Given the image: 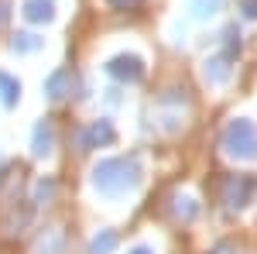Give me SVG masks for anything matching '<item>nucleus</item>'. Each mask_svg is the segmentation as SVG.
Here are the masks:
<instances>
[{
    "label": "nucleus",
    "mask_w": 257,
    "mask_h": 254,
    "mask_svg": "<svg viewBox=\"0 0 257 254\" xmlns=\"http://www.w3.org/2000/svg\"><path fill=\"white\" fill-rule=\"evenodd\" d=\"M141 179V165L138 158H106L93 168V186L106 196H120L131 186H138Z\"/></svg>",
    "instance_id": "f257e3e1"
},
{
    "label": "nucleus",
    "mask_w": 257,
    "mask_h": 254,
    "mask_svg": "<svg viewBox=\"0 0 257 254\" xmlns=\"http://www.w3.org/2000/svg\"><path fill=\"white\" fill-rule=\"evenodd\" d=\"M223 148L237 158H257V127L243 117L230 120L223 131Z\"/></svg>",
    "instance_id": "f03ea898"
},
{
    "label": "nucleus",
    "mask_w": 257,
    "mask_h": 254,
    "mask_svg": "<svg viewBox=\"0 0 257 254\" xmlns=\"http://www.w3.org/2000/svg\"><path fill=\"white\" fill-rule=\"evenodd\" d=\"M250 196H254V179H247V176H233L226 186H223V199H226V206H230V210L247 206V203H250Z\"/></svg>",
    "instance_id": "7ed1b4c3"
},
{
    "label": "nucleus",
    "mask_w": 257,
    "mask_h": 254,
    "mask_svg": "<svg viewBox=\"0 0 257 254\" xmlns=\"http://www.w3.org/2000/svg\"><path fill=\"white\" fill-rule=\"evenodd\" d=\"M106 72L113 79H120V82H138V79L144 76V62H141L138 55H117V59H110Z\"/></svg>",
    "instance_id": "20e7f679"
},
{
    "label": "nucleus",
    "mask_w": 257,
    "mask_h": 254,
    "mask_svg": "<svg viewBox=\"0 0 257 254\" xmlns=\"http://www.w3.org/2000/svg\"><path fill=\"white\" fill-rule=\"evenodd\" d=\"M113 124L110 120H93L86 131H82V137H79V144L82 148H99V144H110L113 141Z\"/></svg>",
    "instance_id": "39448f33"
},
{
    "label": "nucleus",
    "mask_w": 257,
    "mask_h": 254,
    "mask_svg": "<svg viewBox=\"0 0 257 254\" xmlns=\"http://www.w3.org/2000/svg\"><path fill=\"white\" fill-rule=\"evenodd\" d=\"M72 90H76V76H72V69H59V72H52L48 82H45V93H48L52 100H65Z\"/></svg>",
    "instance_id": "423d86ee"
},
{
    "label": "nucleus",
    "mask_w": 257,
    "mask_h": 254,
    "mask_svg": "<svg viewBox=\"0 0 257 254\" xmlns=\"http://www.w3.org/2000/svg\"><path fill=\"white\" fill-rule=\"evenodd\" d=\"M52 144H55V131H52L48 120H41L38 127H35V141H31V148H35V155H38V158H45V155H52Z\"/></svg>",
    "instance_id": "0eeeda50"
},
{
    "label": "nucleus",
    "mask_w": 257,
    "mask_h": 254,
    "mask_svg": "<svg viewBox=\"0 0 257 254\" xmlns=\"http://www.w3.org/2000/svg\"><path fill=\"white\" fill-rule=\"evenodd\" d=\"M24 18L41 24V21H52L55 18V4L52 0H24Z\"/></svg>",
    "instance_id": "6e6552de"
},
{
    "label": "nucleus",
    "mask_w": 257,
    "mask_h": 254,
    "mask_svg": "<svg viewBox=\"0 0 257 254\" xmlns=\"http://www.w3.org/2000/svg\"><path fill=\"white\" fill-rule=\"evenodd\" d=\"M0 100H4V107H14L21 100V82L7 72H0Z\"/></svg>",
    "instance_id": "1a4fd4ad"
},
{
    "label": "nucleus",
    "mask_w": 257,
    "mask_h": 254,
    "mask_svg": "<svg viewBox=\"0 0 257 254\" xmlns=\"http://www.w3.org/2000/svg\"><path fill=\"white\" fill-rule=\"evenodd\" d=\"M65 247V234L62 230H45L38 240V254H62Z\"/></svg>",
    "instance_id": "9d476101"
},
{
    "label": "nucleus",
    "mask_w": 257,
    "mask_h": 254,
    "mask_svg": "<svg viewBox=\"0 0 257 254\" xmlns=\"http://www.w3.org/2000/svg\"><path fill=\"white\" fill-rule=\"evenodd\" d=\"M206 79H209V82H226V79H230L226 59H209L206 62Z\"/></svg>",
    "instance_id": "9b49d317"
},
{
    "label": "nucleus",
    "mask_w": 257,
    "mask_h": 254,
    "mask_svg": "<svg viewBox=\"0 0 257 254\" xmlns=\"http://www.w3.org/2000/svg\"><path fill=\"white\" fill-rule=\"evenodd\" d=\"M117 247V234H99V237H93V244H89V254H110Z\"/></svg>",
    "instance_id": "f8f14e48"
},
{
    "label": "nucleus",
    "mask_w": 257,
    "mask_h": 254,
    "mask_svg": "<svg viewBox=\"0 0 257 254\" xmlns=\"http://www.w3.org/2000/svg\"><path fill=\"white\" fill-rule=\"evenodd\" d=\"M219 7H223V0H192V14L196 18H209V14H216Z\"/></svg>",
    "instance_id": "ddd939ff"
},
{
    "label": "nucleus",
    "mask_w": 257,
    "mask_h": 254,
    "mask_svg": "<svg viewBox=\"0 0 257 254\" xmlns=\"http://www.w3.org/2000/svg\"><path fill=\"white\" fill-rule=\"evenodd\" d=\"M11 48L14 52H35V48H41V38L38 35H18V38L11 41Z\"/></svg>",
    "instance_id": "4468645a"
},
{
    "label": "nucleus",
    "mask_w": 257,
    "mask_h": 254,
    "mask_svg": "<svg viewBox=\"0 0 257 254\" xmlns=\"http://www.w3.org/2000/svg\"><path fill=\"white\" fill-rule=\"evenodd\" d=\"M243 11H247V18H257V0H243Z\"/></svg>",
    "instance_id": "2eb2a0df"
},
{
    "label": "nucleus",
    "mask_w": 257,
    "mask_h": 254,
    "mask_svg": "<svg viewBox=\"0 0 257 254\" xmlns=\"http://www.w3.org/2000/svg\"><path fill=\"white\" fill-rule=\"evenodd\" d=\"M7 18H11V11H7V4H0V28L7 24Z\"/></svg>",
    "instance_id": "dca6fc26"
},
{
    "label": "nucleus",
    "mask_w": 257,
    "mask_h": 254,
    "mask_svg": "<svg viewBox=\"0 0 257 254\" xmlns=\"http://www.w3.org/2000/svg\"><path fill=\"white\" fill-rule=\"evenodd\" d=\"M113 7H127V4H134V0H110Z\"/></svg>",
    "instance_id": "f3484780"
},
{
    "label": "nucleus",
    "mask_w": 257,
    "mask_h": 254,
    "mask_svg": "<svg viewBox=\"0 0 257 254\" xmlns=\"http://www.w3.org/2000/svg\"><path fill=\"white\" fill-rule=\"evenodd\" d=\"M131 254H151V251H148V247H134Z\"/></svg>",
    "instance_id": "a211bd4d"
}]
</instances>
